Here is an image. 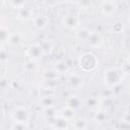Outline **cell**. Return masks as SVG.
I'll return each instance as SVG.
<instances>
[{
    "label": "cell",
    "mask_w": 130,
    "mask_h": 130,
    "mask_svg": "<svg viewBox=\"0 0 130 130\" xmlns=\"http://www.w3.org/2000/svg\"><path fill=\"white\" fill-rule=\"evenodd\" d=\"M77 65H78V67H79V69L81 71H83V72H91V71H94L98 68L99 59L93 53L85 52L78 58Z\"/></svg>",
    "instance_id": "6da1fadb"
},
{
    "label": "cell",
    "mask_w": 130,
    "mask_h": 130,
    "mask_svg": "<svg viewBox=\"0 0 130 130\" xmlns=\"http://www.w3.org/2000/svg\"><path fill=\"white\" fill-rule=\"evenodd\" d=\"M122 77H123V70L118 67L108 68L103 73V81L110 88L120 84Z\"/></svg>",
    "instance_id": "7a4b0ae2"
},
{
    "label": "cell",
    "mask_w": 130,
    "mask_h": 130,
    "mask_svg": "<svg viewBox=\"0 0 130 130\" xmlns=\"http://www.w3.org/2000/svg\"><path fill=\"white\" fill-rule=\"evenodd\" d=\"M10 117L12 119L13 122H17V123H28L30 120V113L27 110L26 107L20 105L17 106L15 108H13V110L10 113Z\"/></svg>",
    "instance_id": "3957f363"
},
{
    "label": "cell",
    "mask_w": 130,
    "mask_h": 130,
    "mask_svg": "<svg viewBox=\"0 0 130 130\" xmlns=\"http://www.w3.org/2000/svg\"><path fill=\"white\" fill-rule=\"evenodd\" d=\"M61 23L64 27H66L68 29H77L80 24V19L77 14L67 13L62 16Z\"/></svg>",
    "instance_id": "277c9868"
},
{
    "label": "cell",
    "mask_w": 130,
    "mask_h": 130,
    "mask_svg": "<svg viewBox=\"0 0 130 130\" xmlns=\"http://www.w3.org/2000/svg\"><path fill=\"white\" fill-rule=\"evenodd\" d=\"M25 54H26V56L29 58V60H32V61H38L39 59H41V58L44 56L43 50H42L41 46L39 45V43L29 45V46L26 48Z\"/></svg>",
    "instance_id": "5b68a950"
},
{
    "label": "cell",
    "mask_w": 130,
    "mask_h": 130,
    "mask_svg": "<svg viewBox=\"0 0 130 130\" xmlns=\"http://www.w3.org/2000/svg\"><path fill=\"white\" fill-rule=\"evenodd\" d=\"M83 105H84V101H82V99L76 94L68 95L65 100V107L70 108L74 111L81 109L83 107Z\"/></svg>",
    "instance_id": "8992f818"
},
{
    "label": "cell",
    "mask_w": 130,
    "mask_h": 130,
    "mask_svg": "<svg viewBox=\"0 0 130 130\" xmlns=\"http://www.w3.org/2000/svg\"><path fill=\"white\" fill-rule=\"evenodd\" d=\"M47 121L54 130H68L69 127L68 121L60 116H57L53 119H47Z\"/></svg>",
    "instance_id": "52a82bcc"
},
{
    "label": "cell",
    "mask_w": 130,
    "mask_h": 130,
    "mask_svg": "<svg viewBox=\"0 0 130 130\" xmlns=\"http://www.w3.org/2000/svg\"><path fill=\"white\" fill-rule=\"evenodd\" d=\"M16 17L19 20L27 21L29 19H34V17H35V11H34L32 7L25 5V6L21 7L20 9L16 10Z\"/></svg>",
    "instance_id": "ba28073f"
},
{
    "label": "cell",
    "mask_w": 130,
    "mask_h": 130,
    "mask_svg": "<svg viewBox=\"0 0 130 130\" xmlns=\"http://www.w3.org/2000/svg\"><path fill=\"white\" fill-rule=\"evenodd\" d=\"M83 77L77 73H71L67 80V87L69 89H79L83 85Z\"/></svg>",
    "instance_id": "9c48e42d"
},
{
    "label": "cell",
    "mask_w": 130,
    "mask_h": 130,
    "mask_svg": "<svg viewBox=\"0 0 130 130\" xmlns=\"http://www.w3.org/2000/svg\"><path fill=\"white\" fill-rule=\"evenodd\" d=\"M118 3L116 1H103L100 5L101 11L106 16H111L116 12Z\"/></svg>",
    "instance_id": "30bf717a"
},
{
    "label": "cell",
    "mask_w": 130,
    "mask_h": 130,
    "mask_svg": "<svg viewBox=\"0 0 130 130\" xmlns=\"http://www.w3.org/2000/svg\"><path fill=\"white\" fill-rule=\"evenodd\" d=\"M32 20H34V25L36 28L44 29L48 26V24L50 22V17L47 15H44V14H39V15H36Z\"/></svg>",
    "instance_id": "8fae6325"
},
{
    "label": "cell",
    "mask_w": 130,
    "mask_h": 130,
    "mask_svg": "<svg viewBox=\"0 0 130 130\" xmlns=\"http://www.w3.org/2000/svg\"><path fill=\"white\" fill-rule=\"evenodd\" d=\"M92 34V30L85 27V26H79L75 30V38L80 42H87L90 35Z\"/></svg>",
    "instance_id": "7c38bea8"
},
{
    "label": "cell",
    "mask_w": 130,
    "mask_h": 130,
    "mask_svg": "<svg viewBox=\"0 0 130 130\" xmlns=\"http://www.w3.org/2000/svg\"><path fill=\"white\" fill-rule=\"evenodd\" d=\"M60 77H61V74L55 68L45 69L43 71V73H42L43 80H55V81H58Z\"/></svg>",
    "instance_id": "4fadbf2b"
},
{
    "label": "cell",
    "mask_w": 130,
    "mask_h": 130,
    "mask_svg": "<svg viewBox=\"0 0 130 130\" xmlns=\"http://www.w3.org/2000/svg\"><path fill=\"white\" fill-rule=\"evenodd\" d=\"M102 105V100L98 96H87L84 100V106L92 111H96L99 110L100 106Z\"/></svg>",
    "instance_id": "5bb4252c"
},
{
    "label": "cell",
    "mask_w": 130,
    "mask_h": 130,
    "mask_svg": "<svg viewBox=\"0 0 130 130\" xmlns=\"http://www.w3.org/2000/svg\"><path fill=\"white\" fill-rule=\"evenodd\" d=\"M86 43L91 48H99L103 44V38L99 32L92 31V34L90 35V37H89V39L87 40Z\"/></svg>",
    "instance_id": "9a60e30c"
},
{
    "label": "cell",
    "mask_w": 130,
    "mask_h": 130,
    "mask_svg": "<svg viewBox=\"0 0 130 130\" xmlns=\"http://www.w3.org/2000/svg\"><path fill=\"white\" fill-rule=\"evenodd\" d=\"M59 116L65 120H67L68 122L73 121L76 118L75 117V111L70 109V108H67V107H64L61 110H59Z\"/></svg>",
    "instance_id": "2e32d148"
},
{
    "label": "cell",
    "mask_w": 130,
    "mask_h": 130,
    "mask_svg": "<svg viewBox=\"0 0 130 130\" xmlns=\"http://www.w3.org/2000/svg\"><path fill=\"white\" fill-rule=\"evenodd\" d=\"M39 45L41 46L44 55H51V53L55 47V44L50 40H42L39 43Z\"/></svg>",
    "instance_id": "e0dca14e"
},
{
    "label": "cell",
    "mask_w": 130,
    "mask_h": 130,
    "mask_svg": "<svg viewBox=\"0 0 130 130\" xmlns=\"http://www.w3.org/2000/svg\"><path fill=\"white\" fill-rule=\"evenodd\" d=\"M69 67H70V65L68 64L67 60H65V59H59V60L55 63V66H54V68H55L61 75H62L63 73L68 72V71H69Z\"/></svg>",
    "instance_id": "ac0fdd59"
},
{
    "label": "cell",
    "mask_w": 130,
    "mask_h": 130,
    "mask_svg": "<svg viewBox=\"0 0 130 130\" xmlns=\"http://www.w3.org/2000/svg\"><path fill=\"white\" fill-rule=\"evenodd\" d=\"M56 100L53 95H43L40 96V105L42 108H49V107H55Z\"/></svg>",
    "instance_id": "d6986e66"
},
{
    "label": "cell",
    "mask_w": 130,
    "mask_h": 130,
    "mask_svg": "<svg viewBox=\"0 0 130 130\" xmlns=\"http://www.w3.org/2000/svg\"><path fill=\"white\" fill-rule=\"evenodd\" d=\"M93 121L96 123V124H103L104 122H106V120L108 119V113L107 111L105 110H96L94 115H93Z\"/></svg>",
    "instance_id": "ffe728a7"
},
{
    "label": "cell",
    "mask_w": 130,
    "mask_h": 130,
    "mask_svg": "<svg viewBox=\"0 0 130 130\" xmlns=\"http://www.w3.org/2000/svg\"><path fill=\"white\" fill-rule=\"evenodd\" d=\"M22 43V36L19 32H10L8 40H7V44L11 45V46H18Z\"/></svg>",
    "instance_id": "44dd1931"
},
{
    "label": "cell",
    "mask_w": 130,
    "mask_h": 130,
    "mask_svg": "<svg viewBox=\"0 0 130 130\" xmlns=\"http://www.w3.org/2000/svg\"><path fill=\"white\" fill-rule=\"evenodd\" d=\"M72 126L75 130H85L87 128V121L83 118H75L72 121Z\"/></svg>",
    "instance_id": "7402d4cb"
},
{
    "label": "cell",
    "mask_w": 130,
    "mask_h": 130,
    "mask_svg": "<svg viewBox=\"0 0 130 130\" xmlns=\"http://www.w3.org/2000/svg\"><path fill=\"white\" fill-rule=\"evenodd\" d=\"M44 116L47 119H53L57 116H59V111L56 109V107H49V108H43Z\"/></svg>",
    "instance_id": "603a6c76"
},
{
    "label": "cell",
    "mask_w": 130,
    "mask_h": 130,
    "mask_svg": "<svg viewBox=\"0 0 130 130\" xmlns=\"http://www.w3.org/2000/svg\"><path fill=\"white\" fill-rule=\"evenodd\" d=\"M23 70L25 72H28V73H34L38 70L39 68V65L37 63V61H32V60H28L27 62H25L22 66Z\"/></svg>",
    "instance_id": "cb8c5ba5"
},
{
    "label": "cell",
    "mask_w": 130,
    "mask_h": 130,
    "mask_svg": "<svg viewBox=\"0 0 130 130\" xmlns=\"http://www.w3.org/2000/svg\"><path fill=\"white\" fill-rule=\"evenodd\" d=\"M56 86H57V81H55V80H43L40 87L50 89V90H55Z\"/></svg>",
    "instance_id": "d4e9b609"
},
{
    "label": "cell",
    "mask_w": 130,
    "mask_h": 130,
    "mask_svg": "<svg viewBox=\"0 0 130 130\" xmlns=\"http://www.w3.org/2000/svg\"><path fill=\"white\" fill-rule=\"evenodd\" d=\"M11 130H28V125L26 123L13 122L11 125Z\"/></svg>",
    "instance_id": "484cf974"
},
{
    "label": "cell",
    "mask_w": 130,
    "mask_h": 130,
    "mask_svg": "<svg viewBox=\"0 0 130 130\" xmlns=\"http://www.w3.org/2000/svg\"><path fill=\"white\" fill-rule=\"evenodd\" d=\"M8 4H9L10 6H12L14 9L18 10V9H20L21 7L25 6V5H26V2H25V1H9Z\"/></svg>",
    "instance_id": "4316f807"
},
{
    "label": "cell",
    "mask_w": 130,
    "mask_h": 130,
    "mask_svg": "<svg viewBox=\"0 0 130 130\" xmlns=\"http://www.w3.org/2000/svg\"><path fill=\"white\" fill-rule=\"evenodd\" d=\"M114 91L110 88V87H108V89H104L102 92H101V98L102 99H112V98H114Z\"/></svg>",
    "instance_id": "83f0119b"
},
{
    "label": "cell",
    "mask_w": 130,
    "mask_h": 130,
    "mask_svg": "<svg viewBox=\"0 0 130 130\" xmlns=\"http://www.w3.org/2000/svg\"><path fill=\"white\" fill-rule=\"evenodd\" d=\"M111 29L114 32H121L123 30V24H122V22L121 21H116L115 23H113Z\"/></svg>",
    "instance_id": "f1b7e54d"
},
{
    "label": "cell",
    "mask_w": 130,
    "mask_h": 130,
    "mask_svg": "<svg viewBox=\"0 0 130 130\" xmlns=\"http://www.w3.org/2000/svg\"><path fill=\"white\" fill-rule=\"evenodd\" d=\"M0 35H1V40H2V42L4 43V42H7V40H8V37H9L10 32L8 31V29H7V28H5V27H1Z\"/></svg>",
    "instance_id": "f546056e"
},
{
    "label": "cell",
    "mask_w": 130,
    "mask_h": 130,
    "mask_svg": "<svg viewBox=\"0 0 130 130\" xmlns=\"http://www.w3.org/2000/svg\"><path fill=\"white\" fill-rule=\"evenodd\" d=\"M0 59H1V62H2V63H4L6 60H8V52H6L4 48H2V49H1Z\"/></svg>",
    "instance_id": "4dcf8cb0"
},
{
    "label": "cell",
    "mask_w": 130,
    "mask_h": 130,
    "mask_svg": "<svg viewBox=\"0 0 130 130\" xmlns=\"http://www.w3.org/2000/svg\"><path fill=\"white\" fill-rule=\"evenodd\" d=\"M0 84H1V88H2V89H5L6 86L8 87V79H7L5 76H2V77H1V82H0Z\"/></svg>",
    "instance_id": "1f68e13d"
},
{
    "label": "cell",
    "mask_w": 130,
    "mask_h": 130,
    "mask_svg": "<svg viewBox=\"0 0 130 130\" xmlns=\"http://www.w3.org/2000/svg\"><path fill=\"white\" fill-rule=\"evenodd\" d=\"M123 122H126L128 124H130V113H126L124 116H123Z\"/></svg>",
    "instance_id": "d6a6232c"
},
{
    "label": "cell",
    "mask_w": 130,
    "mask_h": 130,
    "mask_svg": "<svg viewBox=\"0 0 130 130\" xmlns=\"http://www.w3.org/2000/svg\"><path fill=\"white\" fill-rule=\"evenodd\" d=\"M121 128L124 129V130H130V124H128V123H126V122H122Z\"/></svg>",
    "instance_id": "836d02e7"
},
{
    "label": "cell",
    "mask_w": 130,
    "mask_h": 130,
    "mask_svg": "<svg viewBox=\"0 0 130 130\" xmlns=\"http://www.w3.org/2000/svg\"><path fill=\"white\" fill-rule=\"evenodd\" d=\"M127 65H128L129 68H130V54H129V56L127 57Z\"/></svg>",
    "instance_id": "e575fe53"
},
{
    "label": "cell",
    "mask_w": 130,
    "mask_h": 130,
    "mask_svg": "<svg viewBox=\"0 0 130 130\" xmlns=\"http://www.w3.org/2000/svg\"><path fill=\"white\" fill-rule=\"evenodd\" d=\"M127 20H128V22L130 23V13H129V15H128V17H127Z\"/></svg>",
    "instance_id": "d590c367"
}]
</instances>
